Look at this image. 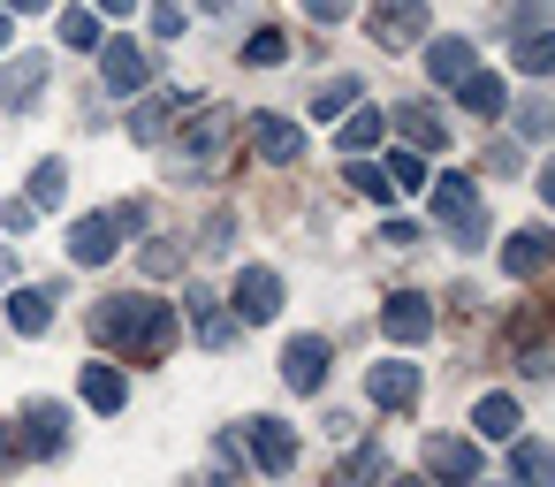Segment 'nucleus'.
I'll list each match as a JSON object with an SVG mask.
<instances>
[{"label":"nucleus","instance_id":"4","mask_svg":"<svg viewBox=\"0 0 555 487\" xmlns=\"http://www.w3.org/2000/svg\"><path fill=\"white\" fill-rule=\"evenodd\" d=\"M327 366H335V350H327V335H297V343L282 350V381H289L297 396H312V388H327Z\"/></svg>","mask_w":555,"mask_h":487},{"label":"nucleus","instance_id":"28","mask_svg":"<svg viewBox=\"0 0 555 487\" xmlns=\"http://www.w3.org/2000/svg\"><path fill=\"white\" fill-rule=\"evenodd\" d=\"M282 54H289V39H282V31H274V24H259V31H251V39H244V62H251V69H274V62H282Z\"/></svg>","mask_w":555,"mask_h":487},{"label":"nucleus","instance_id":"36","mask_svg":"<svg viewBox=\"0 0 555 487\" xmlns=\"http://www.w3.org/2000/svg\"><path fill=\"white\" fill-rule=\"evenodd\" d=\"M517 130H525V138H555V107H547V100H525V107H517Z\"/></svg>","mask_w":555,"mask_h":487},{"label":"nucleus","instance_id":"2","mask_svg":"<svg viewBox=\"0 0 555 487\" xmlns=\"http://www.w3.org/2000/svg\"><path fill=\"white\" fill-rule=\"evenodd\" d=\"M434 221L449 229L456 252H479V244H487V206H479L472 176H441V183H434Z\"/></svg>","mask_w":555,"mask_h":487},{"label":"nucleus","instance_id":"31","mask_svg":"<svg viewBox=\"0 0 555 487\" xmlns=\"http://www.w3.org/2000/svg\"><path fill=\"white\" fill-rule=\"evenodd\" d=\"M517 69H525V77H547V69H555V39H540V31L517 39Z\"/></svg>","mask_w":555,"mask_h":487},{"label":"nucleus","instance_id":"14","mask_svg":"<svg viewBox=\"0 0 555 487\" xmlns=\"http://www.w3.org/2000/svg\"><path fill=\"white\" fill-rule=\"evenodd\" d=\"M251 145H259V161L289 168V161L305 153V130H297V123H282V115H259V123H251Z\"/></svg>","mask_w":555,"mask_h":487},{"label":"nucleus","instance_id":"45","mask_svg":"<svg viewBox=\"0 0 555 487\" xmlns=\"http://www.w3.org/2000/svg\"><path fill=\"white\" fill-rule=\"evenodd\" d=\"M388 487H426V479H388Z\"/></svg>","mask_w":555,"mask_h":487},{"label":"nucleus","instance_id":"34","mask_svg":"<svg viewBox=\"0 0 555 487\" xmlns=\"http://www.w3.org/2000/svg\"><path fill=\"white\" fill-rule=\"evenodd\" d=\"M388 183H396V191H418V183H426V161H418V153H388Z\"/></svg>","mask_w":555,"mask_h":487},{"label":"nucleus","instance_id":"11","mask_svg":"<svg viewBox=\"0 0 555 487\" xmlns=\"http://www.w3.org/2000/svg\"><path fill=\"white\" fill-rule=\"evenodd\" d=\"M365 396H373L380 411H411V403H418V366H403V358H380V366L365 373Z\"/></svg>","mask_w":555,"mask_h":487},{"label":"nucleus","instance_id":"29","mask_svg":"<svg viewBox=\"0 0 555 487\" xmlns=\"http://www.w3.org/2000/svg\"><path fill=\"white\" fill-rule=\"evenodd\" d=\"M62 191H69V168L62 161H39L31 168V206H62Z\"/></svg>","mask_w":555,"mask_h":487},{"label":"nucleus","instance_id":"13","mask_svg":"<svg viewBox=\"0 0 555 487\" xmlns=\"http://www.w3.org/2000/svg\"><path fill=\"white\" fill-rule=\"evenodd\" d=\"M100 62H107V92H145V85H153V54H145L138 39H115Z\"/></svg>","mask_w":555,"mask_h":487},{"label":"nucleus","instance_id":"26","mask_svg":"<svg viewBox=\"0 0 555 487\" xmlns=\"http://www.w3.org/2000/svg\"><path fill=\"white\" fill-rule=\"evenodd\" d=\"M350 107H358V77H335V85L312 92V115H320V123H335V115H350Z\"/></svg>","mask_w":555,"mask_h":487},{"label":"nucleus","instance_id":"24","mask_svg":"<svg viewBox=\"0 0 555 487\" xmlns=\"http://www.w3.org/2000/svg\"><path fill=\"white\" fill-rule=\"evenodd\" d=\"M396 123H403V138L411 145H449V123L426 107V100H411V107H396Z\"/></svg>","mask_w":555,"mask_h":487},{"label":"nucleus","instance_id":"22","mask_svg":"<svg viewBox=\"0 0 555 487\" xmlns=\"http://www.w3.org/2000/svg\"><path fill=\"white\" fill-rule=\"evenodd\" d=\"M472 426H479L487 441H517V396H479Z\"/></svg>","mask_w":555,"mask_h":487},{"label":"nucleus","instance_id":"15","mask_svg":"<svg viewBox=\"0 0 555 487\" xmlns=\"http://www.w3.org/2000/svg\"><path fill=\"white\" fill-rule=\"evenodd\" d=\"M183 305H191V328H198V343H206V350H229V343H236V320L221 312V297H214V290H191Z\"/></svg>","mask_w":555,"mask_h":487},{"label":"nucleus","instance_id":"6","mask_svg":"<svg viewBox=\"0 0 555 487\" xmlns=\"http://www.w3.org/2000/svg\"><path fill=\"white\" fill-rule=\"evenodd\" d=\"M244 457H251L259 472H289V464H297V434H289L282 419H244Z\"/></svg>","mask_w":555,"mask_h":487},{"label":"nucleus","instance_id":"32","mask_svg":"<svg viewBox=\"0 0 555 487\" xmlns=\"http://www.w3.org/2000/svg\"><path fill=\"white\" fill-rule=\"evenodd\" d=\"M62 47H77V54H92V47H100V24H92L85 9H69V16H62Z\"/></svg>","mask_w":555,"mask_h":487},{"label":"nucleus","instance_id":"44","mask_svg":"<svg viewBox=\"0 0 555 487\" xmlns=\"http://www.w3.org/2000/svg\"><path fill=\"white\" fill-rule=\"evenodd\" d=\"M0 47H9V9H0Z\"/></svg>","mask_w":555,"mask_h":487},{"label":"nucleus","instance_id":"35","mask_svg":"<svg viewBox=\"0 0 555 487\" xmlns=\"http://www.w3.org/2000/svg\"><path fill=\"white\" fill-rule=\"evenodd\" d=\"M145 274H160V282H168V274H183V244H168V236H160V244H145Z\"/></svg>","mask_w":555,"mask_h":487},{"label":"nucleus","instance_id":"33","mask_svg":"<svg viewBox=\"0 0 555 487\" xmlns=\"http://www.w3.org/2000/svg\"><path fill=\"white\" fill-rule=\"evenodd\" d=\"M350 191H358V198H380V206L396 198V183H388L380 168H365V161H350Z\"/></svg>","mask_w":555,"mask_h":487},{"label":"nucleus","instance_id":"10","mask_svg":"<svg viewBox=\"0 0 555 487\" xmlns=\"http://www.w3.org/2000/svg\"><path fill=\"white\" fill-rule=\"evenodd\" d=\"M380 328H388V343H426V335H434V305H426L418 290H396V297L380 305Z\"/></svg>","mask_w":555,"mask_h":487},{"label":"nucleus","instance_id":"1","mask_svg":"<svg viewBox=\"0 0 555 487\" xmlns=\"http://www.w3.org/2000/svg\"><path fill=\"white\" fill-rule=\"evenodd\" d=\"M92 335L115 343V350L138 358V366H160V358L176 350V312H168L160 297H145V290H130V297H100V305H92Z\"/></svg>","mask_w":555,"mask_h":487},{"label":"nucleus","instance_id":"30","mask_svg":"<svg viewBox=\"0 0 555 487\" xmlns=\"http://www.w3.org/2000/svg\"><path fill=\"white\" fill-rule=\"evenodd\" d=\"M380 130H388V123H380V107H358V115L343 123V145H350V153H365V145H380Z\"/></svg>","mask_w":555,"mask_h":487},{"label":"nucleus","instance_id":"7","mask_svg":"<svg viewBox=\"0 0 555 487\" xmlns=\"http://www.w3.org/2000/svg\"><path fill=\"white\" fill-rule=\"evenodd\" d=\"M426 472L449 479V487H479V449H472L464 434H434V441H426Z\"/></svg>","mask_w":555,"mask_h":487},{"label":"nucleus","instance_id":"43","mask_svg":"<svg viewBox=\"0 0 555 487\" xmlns=\"http://www.w3.org/2000/svg\"><path fill=\"white\" fill-rule=\"evenodd\" d=\"M100 9H107V16H122V9H138V0H100Z\"/></svg>","mask_w":555,"mask_h":487},{"label":"nucleus","instance_id":"42","mask_svg":"<svg viewBox=\"0 0 555 487\" xmlns=\"http://www.w3.org/2000/svg\"><path fill=\"white\" fill-rule=\"evenodd\" d=\"M540 198H547V206H555V161H547V168H540Z\"/></svg>","mask_w":555,"mask_h":487},{"label":"nucleus","instance_id":"19","mask_svg":"<svg viewBox=\"0 0 555 487\" xmlns=\"http://www.w3.org/2000/svg\"><path fill=\"white\" fill-rule=\"evenodd\" d=\"M509 472H517V487H555V449L547 441H509Z\"/></svg>","mask_w":555,"mask_h":487},{"label":"nucleus","instance_id":"20","mask_svg":"<svg viewBox=\"0 0 555 487\" xmlns=\"http://www.w3.org/2000/svg\"><path fill=\"white\" fill-rule=\"evenodd\" d=\"M221 138H229V115H221V107H206V115H198V123L183 130V168H191V161L206 168V161L221 153Z\"/></svg>","mask_w":555,"mask_h":487},{"label":"nucleus","instance_id":"37","mask_svg":"<svg viewBox=\"0 0 555 487\" xmlns=\"http://www.w3.org/2000/svg\"><path fill=\"white\" fill-rule=\"evenodd\" d=\"M31 221H39V206H31V198H0V229H9V236H24Z\"/></svg>","mask_w":555,"mask_h":487},{"label":"nucleus","instance_id":"27","mask_svg":"<svg viewBox=\"0 0 555 487\" xmlns=\"http://www.w3.org/2000/svg\"><path fill=\"white\" fill-rule=\"evenodd\" d=\"M502 24H509V39H532V31H547V24H555V0H517Z\"/></svg>","mask_w":555,"mask_h":487},{"label":"nucleus","instance_id":"9","mask_svg":"<svg viewBox=\"0 0 555 487\" xmlns=\"http://www.w3.org/2000/svg\"><path fill=\"white\" fill-rule=\"evenodd\" d=\"M274 312H282V274H274V267H244V274H236V320L259 328V320H274Z\"/></svg>","mask_w":555,"mask_h":487},{"label":"nucleus","instance_id":"17","mask_svg":"<svg viewBox=\"0 0 555 487\" xmlns=\"http://www.w3.org/2000/svg\"><path fill=\"white\" fill-rule=\"evenodd\" d=\"M47 85V54H16V69H0V107H31Z\"/></svg>","mask_w":555,"mask_h":487},{"label":"nucleus","instance_id":"23","mask_svg":"<svg viewBox=\"0 0 555 487\" xmlns=\"http://www.w3.org/2000/svg\"><path fill=\"white\" fill-rule=\"evenodd\" d=\"M176 107H183L176 92H160V100H145V107L130 115V138H138V145H160V138H168V115H176Z\"/></svg>","mask_w":555,"mask_h":487},{"label":"nucleus","instance_id":"18","mask_svg":"<svg viewBox=\"0 0 555 487\" xmlns=\"http://www.w3.org/2000/svg\"><path fill=\"white\" fill-rule=\"evenodd\" d=\"M426 77L456 92V85L472 77V39H434V47H426Z\"/></svg>","mask_w":555,"mask_h":487},{"label":"nucleus","instance_id":"3","mask_svg":"<svg viewBox=\"0 0 555 487\" xmlns=\"http://www.w3.org/2000/svg\"><path fill=\"white\" fill-rule=\"evenodd\" d=\"M365 31H373V47H380V54H403V47L426 31V0H373Z\"/></svg>","mask_w":555,"mask_h":487},{"label":"nucleus","instance_id":"39","mask_svg":"<svg viewBox=\"0 0 555 487\" xmlns=\"http://www.w3.org/2000/svg\"><path fill=\"white\" fill-rule=\"evenodd\" d=\"M305 16H312V24H343V16H350V0H305Z\"/></svg>","mask_w":555,"mask_h":487},{"label":"nucleus","instance_id":"40","mask_svg":"<svg viewBox=\"0 0 555 487\" xmlns=\"http://www.w3.org/2000/svg\"><path fill=\"white\" fill-rule=\"evenodd\" d=\"M153 31H160V39H176V31H183V9H176V0H160V9H153Z\"/></svg>","mask_w":555,"mask_h":487},{"label":"nucleus","instance_id":"5","mask_svg":"<svg viewBox=\"0 0 555 487\" xmlns=\"http://www.w3.org/2000/svg\"><path fill=\"white\" fill-rule=\"evenodd\" d=\"M16 441H24V457H62V449H69V411L47 403V396L24 403V434H16Z\"/></svg>","mask_w":555,"mask_h":487},{"label":"nucleus","instance_id":"41","mask_svg":"<svg viewBox=\"0 0 555 487\" xmlns=\"http://www.w3.org/2000/svg\"><path fill=\"white\" fill-rule=\"evenodd\" d=\"M0 9H16V16H39V9H54V0H0Z\"/></svg>","mask_w":555,"mask_h":487},{"label":"nucleus","instance_id":"16","mask_svg":"<svg viewBox=\"0 0 555 487\" xmlns=\"http://www.w3.org/2000/svg\"><path fill=\"white\" fill-rule=\"evenodd\" d=\"M77 388H85L92 411H122V403H130V381H122V366H107V358H92V366L77 373Z\"/></svg>","mask_w":555,"mask_h":487},{"label":"nucleus","instance_id":"12","mask_svg":"<svg viewBox=\"0 0 555 487\" xmlns=\"http://www.w3.org/2000/svg\"><path fill=\"white\" fill-rule=\"evenodd\" d=\"M115 236H122L115 214H85V221L69 229V259H77V267H107V259H115Z\"/></svg>","mask_w":555,"mask_h":487},{"label":"nucleus","instance_id":"38","mask_svg":"<svg viewBox=\"0 0 555 487\" xmlns=\"http://www.w3.org/2000/svg\"><path fill=\"white\" fill-rule=\"evenodd\" d=\"M229 236H236V214H229V206H221V214H214V221H206V244H198V252H229Z\"/></svg>","mask_w":555,"mask_h":487},{"label":"nucleus","instance_id":"8","mask_svg":"<svg viewBox=\"0 0 555 487\" xmlns=\"http://www.w3.org/2000/svg\"><path fill=\"white\" fill-rule=\"evenodd\" d=\"M555 267V236L547 229H517L509 244H502V274L509 282H532V274H547Z\"/></svg>","mask_w":555,"mask_h":487},{"label":"nucleus","instance_id":"21","mask_svg":"<svg viewBox=\"0 0 555 487\" xmlns=\"http://www.w3.org/2000/svg\"><path fill=\"white\" fill-rule=\"evenodd\" d=\"M9 320H16V335H47L54 328V290H16L9 297Z\"/></svg>","mask_w":555,"mask_h":487},{"label":"nucleus","instance_id":"25","mask_svg":"<svg viewBox=\"0 0 555 487\" xmlns=\"http://www.w3.org/2000/svg\"><path fill=\"white\" fill-rule=\"evenodd\" d=\"M456 100H464V115H502V77L472 69V77L456 85Z\"/></svg>","mask_w":555,"mask_h":487}]
</instances>
